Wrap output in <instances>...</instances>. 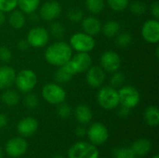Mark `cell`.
Masks as SVG:
<instances>
[{
    "instance_id": "obj_1",
    "label": "cell",
    "mask_w": 159,
    "mask_h": 158,
    "mask_svg": "<svg viewBox=\"0 0 159 158\" xmlns=\"http://www.w3.org/2000/svg\"><path fill=\"white\" fill-rule=\"evenodd\" d=\"M73 49L70 45L64 41H57L48 46L45 51L44 57L50 65L60 67L71 60Z\"/></svg>"
},
{
    "instance_id": "obj_2",
    "label": "cell",
    "mask_w": 159,
    "mask_h": 158,
    "mask_svg": "<svg viewBox=\"0 0 159 158\" xmlns=\"http://www.w3.org/2000/svg\"><path fill=\"white\" fill-rule=\"evenodd\" d=\"M68 158H100L98 148L87 142H77L68 150Z\"/></svg>"
},
{
    "instance_id": "obj_3",
    "label": "cell",
    "mask_w": 159,
    "mask_h": 158,
    "mask_svg": "<svg viewBox=\"0 0 159 158\" xmlns=\"http://www.w3.org/2000/svg\"><path fill=\"white\" fill-rule=\"evenodd\" d=\"M99 105L105 110H113L119 105L118 91L111 86L102 88L97 93Z\"/></svg>"
},
{
    "instance_id": "obj_4",
    "label": "cell",
    "mask_w": 159,
    "mask_h": 158,
    "mask_svg": "<svg viewBox=\"0 0 159 158\" xmlns=\"http://www.w3.org/2000/svg\"><path fill=\"white\" fill-rule=\"evenodd\" d=\"M42 97L49 104L58 105L66 99V92L61 85L55 82L46 84L42 88Z\"/></svg>"
},
{
    "instance_id": "obj_5",
    "label": "cell",
    "mask_w": 159,
    "mask_h": 158,
    "mask_svg": "<svg viewBox=\"0 0 159 158\" xmlns=\"http://www.w3.org/2000/svg\"><path fill=\"white\" fill-rule=\"evenodd\" d=\"M69 45L71 48L76 52H90L94 49L96 41L93 36L84 32H79L71 36Z\"/></svg>"
},
{
    "instance_id": "obj_6",
    "label": "cell",
    "mask_w": 159,
    "mask_h": 158,
    "mask_svg": "<svg viewBox=\"0 0 159 158\" xmlns=\"http://www.w3.org/2000/svg\"><path fill=\"white\" fill-rule=\"evenodd\" d=\"M14 84L16 85V88L19 91L22 93L31 92L37 84V75L33 70H21L19 74H16Z\"/></svg>"
},
{
    "instance_id": "obj_7",
    "label": "cell",
    "mask_w": 159,
    "mask_h": 158,
    "mask_svg": "<svg viewBox=\"0 0 159 158\" xmlns=\"http://www.w3.org/2000/svg\"><path fill=\"white\" fill-rule=\"evenodd\" d=\"M118 91L119 104L129 109L135 108L141 101V95L139 90L132 86H122Z\"/></svg>"
},
{
    "instance_id": "obj_8",
    "label": "cell",
    "mask_w": 159,
    "mask_h": 158,
    "mask_svg": "<svg viewBox=\"0 0 159 158\" xmlns=\"http://www.w3.org/2000/svg\"><path fill=\"white\" fill-rule=\"evenodd\" d=\"M26 40L30 47L34 48H41L48 45L49 41L48 31L41 26H36L32 28L28 34Z\"/></svg>"
},
{
    "instance_id": "obj_9",
    "label": "cell",
    "mask_w": 159,
    "mask_h": 158,
    "mask_svg": "<svg viewBox=\"0 0 159 158\" xmlns=\"http://www.w3.org/2000/svg\"><path fill=\"white\" fill-rule=\"evenodd\" d=\"M87 135L90 143L94 145L103 144L109 138V132L107 128L100 122L93 123L87 129Z\"/></svg>"
},
{
    "instance_id": "obj_10",
    "label": "cell",
    "mask_w": 159,
    "mask_h": 158,
    "mask_svg": "<svg viewBox=\"0 0 159 158\" xmlns=\"http://www.w3.org/2000/svg\"><path fill=\"white\" fill-rule=\"evenodd\" d=\"M101 67L108 73H114L119 70L121 67V58L120 56L113 51V50H107L104 51L100 59Z\"/></svg>"
},
{
    "instance_id": "obj_11",
    "label": "cell",
    "mask_w": 159,
    "mask_h": 158,
    "mask_svg": "<svg viewBox=\"0 0 159 158\" xmlns=\"http://www.w3.org/2000/svg\"><path fill=\"white\" fill-rule=\"evenodd\" d=\"M143 38L150 44H157L159 41V20L151 19L146 20L141 29Z\"/></svg>"
},
{
    "instance_id": "obj_12",
    "label": "cell",
    "mask_w": 159,
    "mask_h": 158,
    "mask_svg": "<svg viewBox=\"0 0 159 158\" xmlns=\"http://www.w3.org/2000/svg\"><path fill=\"white\" fill-rule=\"evenodd\" d=\"M28 149L27 142L20 137H15L7 141L5 146L6 153L10 157L17 158L23 156Z\"/></svg>"
},
{
    "instance_id": "obj_13",
    "label": "cell",
    "mask_w": 159,
    "mask_h": 158,
    "mask_svg": "<svg viewBox=\"0 0 159 158\" xmlns=\"http://www.w3.org/2000/svg\"><path fill=\"white\" fill-rule=\"evenodd\" d=\"M75 74L86 72L92 65V59L89 52H77L69 61Z\"/></svg>"
},
{
    "instance_id": "obj_14",
    "label": "cell",
    "mask_w": 159,
    "mask_h": 158,
    "mask_svg": "<svg viewBox=\"0 0 159 158\" xmlns=\"http://www.w3.org/2000/svg\"><path fill=\"white\" fill-rule=\"evenodd\" d=\"M86 80L89 87L100 88L105 80V71L98 65H91L87 71Z\"/></svg>"
},
{
    "instance_id": "obj_15",
    "label": "cell",
    "mask_w": 159,
    "mask_h": 158,
    "mask_svg": "<svg viewBox=\"0 0 159 158\" xmlns=\"http://www.w3.org/2000/svg\"><path fill=\"white\" fill-rule=\"evenodd\" d=\"M61 12V7L57 1H48L40 7V18L46 21L55 20Z\"/></svg>"
},
{
    "instance_id": "obj_16",
    "label": "cell",
    "mask_w": 159,
    "mask_h": 158,
    "mask_svg": "<svg viewBox=\"0 0 159 158\" xmlns=\"http://www.w3.org/2000/svg\"><path fill=\"white\" fill-rule=\"evenodd\" d=\"M38 129V122L34 117H24L17 124V131L22 137H30L34 135Z\"/></svg>"
},
{
    "instance_id": "obj_17",
    "label": "cell",
    "mask_w": 159,
    "mask_h": 158,
    "mask_svg": "<svg viewBox=\"0 0 159 158\" xmlns=\"http://www.w3.org/2000/svg\"><path fill=\"white\" fill-rule=\"evenodd\" d=\"M81 27L84 33L94 36L102 32V22L95 16L84 17L81 20Z\"/></svg>"
},
{
    "instance_id": "obj_18",
    "label": "cell",
    "mask_w": 159,
    "mask_h": 158,
    "mask_svg": "<svg viewBox=\"0 0 159 158\" xmlns=\"http://www.w3.org/2000/svg\"><path fill=\"white\" fill-rule=\"evenodd\" d=\"M16 74V71L11 66H0V89L5 90L13 86L15 83Z\"/></svg>"
},
{
    "instance_id": "obj_19",
    "label": "cell",
    "mask_w": 159,
    "mask_h": 158,
    "mask_svg": "<svg viewBox=\"0 0 159 158\" xmlns=\"http://www.w3.org/2000/svg\"><path fill=\"white\" fill-rule=\"evenodd\" d=\"M74 115L75 119L81 124V125H87L89 124L93 116L91 109L86 105V104H78L74 111Z\"/></svg>"
},
{
    "instance_id": "obj_20",
    "label": "cell",
    "mask_w": 159,
    "mask_h": 158,
    "mask_svg": "<svg viewBox=\"0 0 159 158\" xmlns=\"http://www.w3.org/2000/svg\"><path fill=\"white\" fill-rule=\"evenodd\" d=\"M152 148V142L148 139H139L135 141L131 145V150L136 155V156H146Z\"/></svg>"
},
{
    "instance_id": "obj_21",
    "label": "cell",
    "mask_w": 159,
    "mask_h": 158,
    "mask_svg": "<svg viewBox=\"0 0 159 158\" xmlns=\"http://www.w3.org/2000/svg\"><path fill=\"white\" fill-rule=\"evenodd\" d=\"M7 20H8L9 25L13 29H16V30L21 29L25 25V21H26L25 14L22 11H20V9L19 10L14 9L9 12Z\"/></svg>"
},
{
    "instance_id": "obj_22",
    "label": "cell",
    "mask_w": 159,
    "mask_h": 158,
    "mask_svg": "<svg viewBox=\"0 0 159 158\" xmlns=\"http://www.w3.org/2000/svg\"><path fill=\"white\" fill-rule=\"evenodd\" d=\"M143 119L149 127H157L159 124V110L157 106H148L143 113Z\"/></svg>"
},
{
    "instance_id": "obj_23",
    "label": "cell",
    "mask_w": 159,
    "mask_h": 158,
    "mask_svg": "<svg viewBox=\"0 0 159 158\" xmlns=\"http://www.w3.org/2000/svg\"><path fill=\"white\" fill-rule=\"evenodd\" d=\"M1 101L7 106L12 107V106L17 105L20 102V94L16 90L7 88L1 94Z\"/></svg>"
},
{
    "instance_id": "obj_24",
    "label": "cell",
    "mask_w": 159,
    "mask_h": 158,
    "mask_svg": "<svg viewBox=\"0 0 159 158\" xmlns=\"http://www.w3.org/2000/svg\"><path fill=\"white\" fill-rule=\"evenodd\" d=\"M120 31V24L114 20H107L103 25H102V32L107 38H113L117 35Z\"/></svg>"
},
{
    "instance_id": "obj_25",
    "label": "cell",
    "mask_w": 159,
    "mask_h": 158,
    "mask_svg": "<svg viewBox=\"0 0 159 158\" xmlns=\"http://www.w3.org/2000/svg\"><path fill=\"white\" fill-rule=\"evenodd\" d=\"M40 0H18V7L24 14L34 13L39 7Z\"/></svg>"
},
{
    "instance_id": "obj_26",
    "label": "cell",
    "mask_w": 159,
    "mask_h": 158,
    "mask_svg": "<svg viewBox=\"0 0 159 158\" xmlns=\"http://www.w3.org/2000/svg\"><path fill=\"white\" fill-rule=\"evenodd\" d=\"M86 8L92 15H98L104 9L105 2L104 0H86Z\"/></svg>"
},
{
    "instance_id": "obj_27",
    "label": "cell",
    "mask_w": 159,
    "mask_h": 158,
    "mask_svg": "<svg viewBox=\"0 0 159 158\" xmlns=\"http://www.w3.org/2000/svg\"><path fill=\"white\" fill-rule=\"evenodd\" d=\"M74 75H72L71 74H69L67 71H65L61 66L58 67V69L55 71L53 78L55 83L62 85V84H66L68 82H70L72 80Z\"/></svg>"
},
{
    "instance_id": "obj_28",
    "label": "cell",
    "mask_w": 159,
    "mask_h": 158,
    "mask_svg": "<svg viewBox=\"0 0 159 158\" xmlns=\"http://www.w3.org/2000/svg\"><path fill=\"white\" fill-rule=\"evenodd\" d=\"M48 34H51L56 39H61L64 36L65 29H64L63 25L61 22H59V21H53L49 25Z\"/></svg>"
},
{
    "instance_id": "obj_29",
    "label": "cell",
    "mask_w": 159,
    "mask_h": 158,
    "mask_svg": "<svg viewBox=\"0 0 159 158\" xmlns=\"http://www.w3.org/2000/svg\"><path fill=\"white\" fill-rule=\"evenodd\" d=\"M132 42V35L128 32H123L121 34H117L116 36V44L118 47L124 48L129 46Z\"/></svg>"
},
{
    "instance_id": "obj_30",
    "label": "cell",
    "mask_w": 159,
    "mask_h": 158,
    "mask_svg": "<svg viewBox=\"0 0 159 158\" xmlns=\"http://www.w3.org/2000/svg\"><path fill=\"white\" fill-rule=\"evenodd\" d=\"M38 102H39L38 97L34 93H32V91L25 93V95L23 97V100H22L23 105L27 109H30V110L35 109L38 106Z\"/></svg>"
},
{
    "instance_id": "obj_31",
    "label": "cell",
    "mask_w": 159,
    "mask_h": 158,
    "mask_svg": "<svg viewBox=\"0 0 159 158\" xmlns=\"http://www.w3.org/2000/svg\"><path fill=\"white\" fill-rule=\"evenodd\" d=\"M109 7L116 12H121L125 10L129 4V0H106Z\"/></svg>"
},
{
    "instance_id": "obj_32",
    "label": "cell",
    "mask_w": 159,
    "mask_h": 158,
    "mask_svg": "<svg viewBox=\"0 0 159 158\" xmlns=\"http://www.w3.org/2000/svg\"><path fill=\"white\" fill-rule=\"evenodd\" d=\"M125 81H126V78H125L124 74L116 71L113 73L110 78V86L114 88H120L122 86H124Z\"/></svg>"
},
{
    "instance_id": "obj_33",
    "label": "cell",
    "mask_w": 159,
    "mask_h": 158,
    "mask_svg": "<svg viewBox=\"0 0 159 158\" xmlns=\"http://www.w3.org/2000/svg\"><path fill=\"white\" fill-rule=\"evenodd\" d=\"M129 10L134 15H137V16H141V15L144 14L147 9L146 5L140 0H135L133 2H131L130 4H129Z\"/></svg>"
},
{
    "instance_id": "obj_34",
    "label": "cell",
    "mask_w": 159,
    "mask_h": 158,
    "mask_svg": "<svg viewBox=\"0 0 159 158\" xmlns=\"http://www.w3.org/2000/svg\"><path fill=\"white\" fill-rule=\"evenodd\" d=\"M67 18L73 22H79L84 18V12L81 8L74 7H71L67 12Z\"/></svg>"
},
{
    "instance_id": "obj_35",
    "label": "cell",
    "mask_w": 159,
    "mask_h": 158,
    "mask_svg": "<svg viewBox=\"0 0 159 158\" xmlns=\"http://www.w3.org/2000/svg\"><path fill=\"white\" fill-rule=\"evenodd\" d=\"M114 156L116 158H136L131 148H117L114 151Z\"/></svg>"
},
{
    "instance_id": "obj_36",
    "label": "cell",
    "mask_w": 159,
    "mask_h": 158,
    "mask_svg": "<svg viewBox=\"0 0 159 158\" xmlns=\"http://www.w3.org/2000/svg\"><path fill=\"white\" fill-rule=\"evenodd\" d=\"M57 115L61 118L66 119V118H68L72 115V109H71V107L67 103H64V102H63L58 104V107H57Z\"/></svg>"
},
{
    "instance_id": "obj_37",
    "label": "cell",
    "mask_w": 159,
    "mask_h": 158,
    "mask_svg": "<svg viewBox=\"0 0 159 158\" xmlns=\"http://www.w3.org/2000/svg\"><path fill=\"white\" fill-rule=\"evenodd\" d=\"M18 7V0H0V10L3 12H10Z\"/></svg>"
},
{
    "instance_id": "obj_38",
    "label": "cell",
    "mask_w": 159,
    "mask_h": 158,
    "mask_svg": "<svg viewBox=\"0 0 159 158\" xmlns=\"http://www.w3.org/2000/svg\"><path fill=\"white\" fill-rule=\"evenodd\" d=\"M11 58H12L11 50L5 46H1L0 47V61L4 62H7L11 60Z\"/></svg>"
},
{
    "instance_id": "obj_39",
    "label": "cell",
    "mask_w": 159,
    "mask_h": 158,
    "mask_svg": "<svg viewBox=\"0 0 159 158\" xmlns=\"http://www.w3.org/2000/svg\"><path fill=\"white\" fill-rule=\"evenodd\" d=\"M150 10H151V13L154 17V19L156 20H158L159 19V3L158 1H155L152 5H151V7H150Z\"/></svg>"
},
{
    "instance_id": "obj_40",
    "label": "cell",
    "mask_w": 159,
    "mask_h": 158,
    "mask_svg": "<svg viewBox=\"0 0 159 158\" xmlns=\"http://www.w3.org/2000/svg\"><path fill=\"white\" fill-rule=\"evenodd\" d=\"M75 135L77 136V137H80V138H82V137H84L85 135H87V129H86V128L84 127V125H80V126H77L76 128H75Z\"/></svg>"
},
{
    "instance_id": "obj_41",
    "label": "cell",
    "mask_w": 159,
    "mask_h": 158,
    "mask_svg": "<svg viewBox=\"0 0 159 158\" xmlns=\"http://www.w3.org/2000/svg\"><path fill=\"white\" fill-rule=\"evenodd\" d=\"M129 114H130V109H129V108H127L125 106H121V108L117 112V115L122 118L128 117L129 115Z\"/></svg>"
},
{
    "instance_id": "obj_42",
    "label": "cell",
    "mask_w": 159,
    "mask_h": 158,
    "mask_svg": "<svg viewBox=\"0 0 159 158\" xmlns=\"http://www.w3.org/2000/svg\"><path fill=\"white\" fill-rule=\"evenodd\" d=\"M17 47H18V48L20 49V50H26V49L29 48L30 46H29V44H28V42H27L26 39H22V40H20V41L18 42Z\"/></svg>"
},
{
    "instance_id": "obj_43",
    "label": "cell",
    "mask_w": 159,
    "mask_h": 158,
    "mask_svg": "<svg viewBox=\"0 0 159 158\" xmlns=\"http://www.w3.org/2000/svg\"><path fill=\"white\" fill-rule=\"evenodd\" d=\"M7 124V117L4 114H0V129H3Z\"/></svg>"
},
{
    "instance_id": "obj_44",
    "label": "cell",
    "mask_w": 159,
    "mask_h": 158,
    "mask_svg": "<svg viewBox=\"0 0 159 158\" xmlns=\"http://www.w3.org/2000/svg\"><path fill=\"white\" fill-rule=\"evenodd\" d=\"M6 21V15H5V12L1 11L0 10V26H2Z\"/></svg>"
},
{
    "instance_id": "obj_45",
    "label": "cell",
    "mask_w": 159,
    "mask_h": 158,
    "mask_svg": "<svg viewBox=\"0 0 159 158\" xmlns=\"http://www.w3.org/2000/svg\"><path fill=\"white\" fill-rule=\"evenodd\" d=\"M158 52H159V48H158V47H157V49H156V56H157V59H158L159 58Z\"/></svg>"
},
{
    "instance_id": "obj_46",
    "label": "cell",
    "mask_w": 159,
    "mask_h": 158,
    "mask_svg": "<svg viewBox=\"0 0 159 158\" xmlns=\"http://www.w3.org/2000/svg\"><path fill=\"white\" fill-rule=\"evenodd\" d=\"M52 158H64L62 156H61V155H56V156H54Z\"/></svg>"
},
{
    "instance_id": "obj_47",
    "label": "cell",
    "mask_w": 159,
    "mask_h": 158,
    "mask_svg": "<svg viewBox=\"0 0 159 158\" xmlns=\"http://www.w3.org/2000/svg\"><path fill=\"white\" fill-rule=\"evenodd\" d=\"M0 158H3V152H2L1 148H0Z\"/></svg>"
},
{
    "instance_id": "obj_48",
    "label": "cell",
    "mask_w": 159,
    "mask_h": 158,
    "mask_svg": "<svg viewBox=\"0 0 159 158\" xmlns=\"http://www.w3.org/2000/svg\"><path fill=\"white\" fill-rule=\"evenodd\" d=\"M153 158H159L158 155H156V156H154V157Z\"/></svg>"
}]
</instances>
